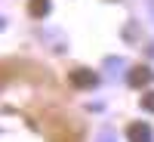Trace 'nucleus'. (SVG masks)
Segmentation results:
<instances>
[{
    "mask_svg": "<svg viewBox=\"0 0 154 142\" xmlns=\"http://www.w3.org/2000/svg\"><path fill=\"white\" fill-rule=\"evenodd\" d=\"M71 84L80 87V90H89V87L99 84V77H96L93 71H86V68H77V71H71Z\"/></svg>",
    "mask_w": 154,
    "mask_h": 142,
    "instance_id": "obj_1",
    "label": "nucleus"
},
{
    "mask_svg": "<svg viewBox=\"0 0 154 142\" xmlns=\"http://www.w3.org/2000/svg\"><path fill=\"white\" fill-rule=\"evenodd\" d=\"M126 139H130V142H151V127L148 124H130Z\"/></svg>",
    "mask_w": 154,
    "mask_h": 142,
    "instance_id": "obj_2",
    "label": "nucleus"
},
{
    "mask_svg": "<svg viewBox=\"0 0 154 142\" xmlns=\"http://www.w3.org/2000/svg\"><path fill=\"white\" fill-rule=\"evenodd\" d=\"M151 80V71L148 68H133L130 71V87H145Z\"/></svg>",
    "mask_w": 154,
    "mask_h": 142,
    "instance_id": "obj_3",
    "label": "nucleus"
},
{
    "mask_svg": "<svg viewBox=\"0 0 154 142\" xmlns=\"http://www.w3.org/2000/svg\"><path fill=\"white\" fill-rule=\"evenodd\" d=\"M28 12L34 19H43L46 12H49V0H28Z\"/></svg>",
    "mask_w": 154,
    "mask_h": 142,
    "instance_id": "obj_4",
    "label": "nucleus"
},
{
    "mask_svg": "<svg viewBox=\"0 0 154 142\" xmlns=\"http://www.w3.org/2000/svg\"><path fill=\"white\" fill-rule=\"evenodd\" d=\"M142 108L154 114V93H145V96H142Z\"/></svg>",
    "mask_w": 154,
    "mask_h": 142,
    "instance_id": "obj_5",
    "label": "nucleus"
}]
</instances>
